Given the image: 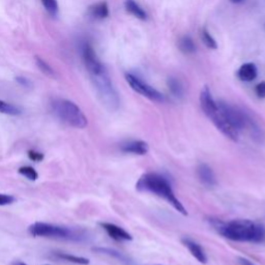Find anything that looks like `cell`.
<instances>
[{
  "label": "cell",
  "mask_w": 265,
  "mask_h": 265,
  "mask_svg": "<svg viewBox=\"0 0 265 265\" xmlns=\"http://www.w3.org/2000/svg\"><path fill=\"white\" fill-rule=\"evenodd\" d=\"M215 229L225 239L241 242H260L265 239V228L251 220H233L222 222L212 220Z\"/></svg>",
  "instance_id": "1"
},
{
  "label": "cell",
  "mask_w": 265,
  "mask_h": 265,
  "mask_svg": "<svg viewBox=\"0 0 265 265\" xmlns=\"http://www.w3.org/2000/svg\"><path fill=\"white\" fill-rule=\"evenodd\" d=\"M136 189L139 192L150 193L164 199L168 204L174 208L176 212H178L182 216H188L186 207L182 205V203L176 197L169 179L164 175L155 172L144 173L138 179V181H137Z\"/></svg>",
  "instance_id": "2"
},
{
  "label": "cell",
  "mask_w": 265,
  "mask_h": 265,
  "mask_svg": "<svg viewBox=\"0 0 265 265\" xmlns=\"http://www.w3.org/2000/svg\"><path fill=\"white\" fill-rule=\"evenodd\" d=\"M200 105L204 114L209 118L217 129L220 131L228 139L237 142L240 139V133L228 122L222 112L218 109L217 103L214 99L212 93L207 86H204L200 94Z\"/></svg>",
  "instance_id": "3"
},
{
  "label": "cell",
  "mask_w": 265,
  "mask_h": 265,
  "mask_svg": "<svg viewBox=\"0 0 265 265\" xmlns=\"http://www.w3.org/2000/svg\"><path fill=\"white\" fill-rule=\"evenodd\" d=\"M28 233L34 237H46L72 241H83L88 235L83 230L72 229V228L58 226L54 224L36 222L28 227Z\"/></svg>",
  "instance_id": "4"
},
{
  "label": "cell",
  "mask_w": 265,
  "mask_h": 265,
  "mask_svg": "<svg viewBox=\"0 0 265 265\" xmlns=\"http://www.w3.org/2000/svg\"><path fill=\"white\" fill-rule=\"evenodd\" d=\"M51 106L53 113L66 124L80 130L85 129L87 126L88 120L85 114L79 108V106L72 102V100L57 98L53 100Z\"/></svg>",
  "instance_id": "5"
},
{
  "label": "cell",
  "mask_w": 265,
  "mask_h": 265,
  "mask_svg": "<svg viewBox=\"0 0 265 265\" xmlns=\"http://www.w3.org/2000/svg\"><path fill=\"white\" fill-rule=\"evenodd\" d=\"M90 78L94 82L100 100L106 108L111 111L117 110L120 107V96H118L117 91L114 88L107 71L105 70L97 75L90 76Z\"/></svg>",
  "instance_id": "6"
},
{
  "label": "cell",
  "mask_w": 265,
  "mask_h": 265,
  "mask_svg": "<svg viewBox=\"0 0 265 265\" xmlns=\"http://www.w3.org/2000/svg\"><path fill=\"white\" fill-rule=\"evenodd\" d=\"M125 80L127 84H129L137 94L147 97L148 99L153 100V102H164V99H165V97H164V96L159 90L148 85L146 82L133 74H125Z\"/></svg>",
  "instance_id": "7"
},
{
  "label": "cell",
  "mask_w": 265,
  "mask_h": 265,
  "mask_svg": "<svg viewBox=\"0 0 265 265\" xmlns=\"http://www.w3.org/2000/svg\"><path fill=\"white\" fill-rule=\"evenodd\" d=\"M81 53H82V58H83L84 65L89 72L90 76L97 75L99 72H104L106 69L103 66V63L99 61L97 58L96 54L89 43H84L82 45L81 48Z\"/></svg>",
  "instance_id": "8"
},
{
  "label": "cell",
  "mask_w": 265,
  "mask_h": 265,
  "mask_svg": "<svg viewBox=\"0 0 265 265\" xmlns=\"http://www.w3.org/2000/svg\"><path fill=\"white\" fill-rule=\"evenodd\" d=\"M99 225L107 232V234L114 241H133V236L120 226H117L112 223H99Z\"/></svg>",
  "instance_id": "9"
},
{
  "label": "cell",
  "mask_w": 265,
  "mask_h": 265,
  "mask_svg": "<svg viewBox=\"0 0 265 265\" xmlns=\"http://www.w3.org/2000/svg\"><path fill=\"white\" fill-rule=\"evenodd\" d=\"M181 242L184 243V245L189 250L192 256H193L194 258H196L200 263L205 264L207 262L206 254L204 250L202 249V246H201L198 242L189 239V237H184V239L181 240Z\"/></svg>",
  "instance_id": "10"
},
{
  "label": "cell",
  "mask_w": 265,
  "mask_h": 265,
  "mask_svg": "<svg viewBox=\"0 0 265 265\" xmlns=\"http://www.w3.org/2000/svg\"><path fill=\"white\" fill-rule=\"evenodd\" d=\"M121 151L124 153H132L137 155H145L149 151V146L145 141L136 140L121 145Z\"/></svg>",
  "instance_id": "11"
},
{
  "label": "cell",
  "mask_w": 265,
  "mask_h": 265,
  "mask_svg": "<svg viewBox=\"0 0 265 265\" xmlns=\"http://www.w3.org/2000/svg\"><path fill=\"white\" fill-rule=\"evenodd\" d=\"M197 175L199 180L202 182V185L206 187H215L217 185V180L213 169L206 164H200L197 168Z\"/></svg>",
  "instance_id": "12"
},
{
  "label": "cell",
  "mask_w": 265,
  "mask_h": 265,
  "mask_svg": "<svg viewBox=\"0 0 265 265\" xmlns=\"http://www.w3.org/2000/svg\"><path fill=\"white\" fill-rule=\"evenodd\" d=\"M257 75H258L257 68H256L254 63L251 62L244 63V65H242L240 68L239 72H237V76H239V78L243 82H252L257 78Z\"/></svg>",
  "instance_id": "13"
},
{
  "label": "cell",
  "mask_w": 265,
  "mask_h": 265,
  "mask_svg": "<svg viewBox=\"0 0 265 265\" xmlns=\"http://www.w3.org/2000/svg\"><path fill=\"white\" fill-rule=\"evenodd\" d=\"M88 14L90 17L95 18V19H106L109 17V6L106 1H100L94 5H91L88 8Z\"/></svg>",
  "instance_id": "14"
},
{
  "label": "cell",
  "mask_w": 265,
  "mask_h": 265,
  "mask_svg": "<svg viewBox=\"0 0 265 265\" xmlns=\"http://www.w3.org/2000/svg\"><path fill=\"white\" fill-rule=\"evenodd\" d=\"M93 251H95L96 253H99V254H104V255H107V256H110V257L117 259L118 261L122 262L125 265H131L132 264L131 259L127 257V256H125L124 254L118 252V251H116L114 249L103 248V246H96V248L93 249Z\"/></svg>",
  "instance_id": "15"
},
{
  "label": "cell",
  "mask_w": 265,
  "mask_h": 265,
  "mask_svg": "<svg viewBox=\"0 0 265 265\" xmlns=\"http://www.w3.org/2000/svg\"><path fill=\"white\" fill-rule=\"evenodd\" d=\"M124 7L127 13H130L131 15L136 17L137 19H140L142 21H145L147 19V14H146V12L135 1V0H125Z\"/></svg>",
  "instance_id": "16"
},
{
  "label": "cell",
  "mask_w": 265,
  "mask_h": 265,
  "mask_svg": "<svg viewBox=\"0 0 265 265\" xmlns=\"http://www.w3.org/2000/svg\"><path fill=\"white\" fill-rule=\"evenodd\" d=\"M55 255V257L67 261L70 263H74V264H79V265H88L90 263V260L88 258H84V257H80V256H75L72 254H68V253H63V252H56L54 253Z\"/></svg>",
  "instance_id": "17"
},
{
  "label": "cell",
  "mask_w": 265,
  "mask_h": 265,
  "mask_svg": "<svg viewBox=\"0 0 265 265\" xmlns=\"http://www.w3.org/2000/svg\"><path fill=\"white\" fill-rule=\"evenodd\" d=\"M167 85L170 90V93L174 96L177 98H181L185 95V88L184 85H182L181 82L174 78V77H170L167 81Z\"/></svg>",
  "instance_id": "18"
},
{
  "label": "cell",
  "mask_w": 265,
  "mask_h": 265,
  "mask_svg": "<svg viewBox=\"0 0 265 265\" xmlns=\"http://www.w3.org/2000/svg\"><path fill=\"white\" fill-rule=\"evenodd\" d=\"M178 48L182 53H185V54H193L196 52V45L194 41L188 35L182 36V38L179 40Z\"/></svg>",
  "instance_id": "19"
},
{
  "label": "cell",
  "mask_w": 265,
  "mask_h": 265,
  "mask_svg": "<svg viewBox=\"0 0 265 265\" xmlns=\"http://www.w3.org/2000/svg\"><path fill=\"white\" fill-rule=\"evenodd\" d=\"M0 113L11 115V116H18L22 114V109L16 105L11 103H6L4 100L0 99Z\"/></svg>",
  "instance_id": "20"
},
{
  "label": "cell",
  "mask_w": 265,
  "mask_h": 265,
  "mask_svg": "<svg viewBox=\"0 0 265 265\" xmlns=\"http://www.w3.org/2000/svg\"><path fill=\"white\" fill-rule=\"evenodd\" d=\"M35 63H36V66H38L39 70L46 76L51 77V78H55L56 77V74H55V72H54V70L41 57L35 56Z\"/></svg>",
  "instance_id": "21"
},
{
  "label": "cell",
  "mask_w": 265,
  "mask_h": 265,
  "mask_svg": "<svg viewBox=\"0 0 265 265\" xmlns=\"http://www.w3.org/2000/svg\"><path fill=\"white\" fill-rule=\"evenodd\" d=\"M201 39H202L203 43L205 44L207 48L212 49V50L217 49V44L216 40L213 38L212 34L209 33V31L206 28H203L202 31H201Z\"/></svg>",
  "instance_id": "22"
},
{
  "label": "cell",
  "mask_w": 265,
  "mask_h": 265,
  "mask_svg": "<svg viewBox=\"0 0 265 265\" xmlns=\"http://www.w3.org/2000/svg\"><path fill=\"white\" fill-rule=\"evenodd\" d=\"M18 171H19V173L22 176L26 177L27 179H29L31 181H35L36 179L39 178V173L36 172L35 169L31 166H23V167L19 168V170Z\"/></svg>",
  "instance_id": "23"
},
{
  "label": "cell",
  "mask_w": 265,
  "mask_h": 265,
  "mask_svg": "<svg viewBox=\"0 0 265 265\" xmlns=\"http://www.w3.org/2000/svg\"><path fill=\"white\" fill-rule=\"evenodd\" d=\"M46 11L52 17H56L58 14V2L57 0H41Z\"/></svg>",
  "instance_id": "24"
},
{
  "label": "cell",
  "mask_w": 265,
  "mask_h": 265,
  "mask_svg": "<svg viewBox=\"0 0 265 265\" xmlns=\"http://www.w3.org/2000/svg\"><path fill=\"white\" fill-rule=\"evenodd\" d=\"M16 201V198L12 195L7 194H0V206H5L13 204Z\"/></svg>",
  "instance_id": "25"
},
{
  "label": "cell",
  "mask_w": 265,
  "mask_h": 265,
  "mask_svg": "<svg viewBox=\"0 0 265 265\" xmlns=\"http://www.w3.org/2000/svg\"><path fill=\"white\" fill-rule=\"evenodd\" d=\"M28 158L29 160L33 161V162H42L44 160V153L40 152V151H36L34 149H31L28 151Z\"/></svg>",
  "instance_id": "26"
},
{
  "label": "cell",
  "mask_w": 265,
  "mask_h": 265,
  "mask_svg": "<svg viewBox=\"0 0 265 265\" xmlns=\"http://www.w3.org/2000/svg\"><path fill=\"white\" fill-rule=\"evenodd\" d=\"M255 93H256V95H257V96L259 98H264L265 97V81H262L261 83L256 85Z\"/></svg>",
  "instance_id": "27"
},
{
  "label": "cell",
  "mask_w": 265,
  "mask_h": 265,
  "mask_svg": "<svg viewBox=\"0 0 265 265\" xmlns=\"http://www.w3.org/2000/svg\"><path fill=\"white\" fill-rule=\"evenodd\" d=\"M16 81L19 83L20 85L24 86V87H30L31 86V82L27 79V78H24V77H17L16 78Z\"/></svg>",
  "instance_id": "28"
},
{
  "label": "cell",
  "mask_w": 265,
  "mask_h": 265,
  "mask_svg": "<svg viewBox=\"0 0 265 265\" xmlns=\"http://www.w3.org/2000/svg\"><path fill=\"white\" fill-rule=\"evenodd\" d=\"M239 263L241 265H255L252 261H250L249 259H245V258H242V257H240L239 258Z\"/></svg>",
  "instance_id": "29"
},
{
  "label": "cell",
  "mask_w": 265,
  "mask_h": 265,
  "mask_svg": "<svg viewBox=\"0 0 265 265\" xmlns=\"http://www.w3.org/2000/svg\"><path fill=\"white\" fill-rule=\"evenodd\" d=\"M229 1H230L231 3H234V4H240V3L244 2L245 0H229Z\"/></svg>",
  "instance_id": "30"
},
{
  "label": "cell",
  "mask_w": 265,
  "mask_h": 265,
  "mask_svg": "<svg viewBox=\"0 0 265 265\" xmlns=\"http://www.w3.org/2000/svg\"><path fill=\"white\" fill-rule=\"evenodd\" d=\"M11 265H27V264L24 263V262H22V261H15ZM45 265H50V264H45Z\"/></svg>",
  "instance_id": "31"
}]
</instances>
